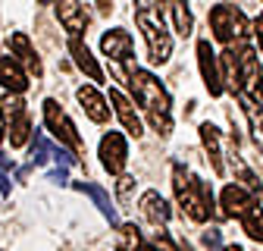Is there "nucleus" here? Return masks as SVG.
<instances>
[{
  "instance_id": "nucleus-14",
  "label": "nucleus",
  "mask_w": 263,
  "mask_h": 251,
  "mask_svg": "<svg viewBox=\"0 0 263 251\" xmlns=\"http://www.w3.org/2000/svg\"><path fill=\"white\" fill-rule=\"evenodd\" d=\"M57 16H60V22L66 25V31H69L72 38H79L82 31L88 28V13H85V7L82 4H57Z\"/></svg>"
},
{
  "instance_id": "nucleus-20",
  "label": "nucleus",
  "mask_w": 263,
  "mask_h": 251,
  "mask_svg": "<svg viewBox=\"0 0 263 251\" xmlns=\"http://www.w3.org/2000/svg\"><path fill=\"white\" fill-rule=\"evenodd\" d=\"M216 63L222 66V76H219V82H226V85H229V91H235V94H238V63H235V53L226 47V50L216 57Z\"/></svg>"
},
{
  "instance_id": "nucleus-5",
  "label": "nucleus",
  "mask_w": 263,
  "mask_h": 251,
  "mask_svg": "<svg viewBox=\"0 0 263 251\" xmlns=\"http://www.w3.org/2000/svg\"><path fill=\"white\" fill-rule=\"evenodd\" d=\"M44 122H47V129L53 132V138H60L63 145H69V148H72V151H79V154L85 151V145H82V138H79V132H76L72 119L60 110V104H57L53 98H47V101H44Z\"/></svg>"
},
{
  "instance_id": "nucleus-11",
  "label": "nucleus",
  "mask_w": 263,
  "mask_h": 251,
  "mask_svg": "<svg viewBox=\"0 0 263 251\" xmlns=\"http://www.w3.org/2000/svg\"><path fill=\"white\" fill-rule=\"evenodd\" d=\"M254 207V198L248 195V188L241 185H226L222 188V217H245Z\"/></svg>"
},
{
  "instance_id": "nucleus-4",
  "label": "nucleus",
  "mask_w": 263,
  "mask_h": 251,
  "mask_svg": "<svg viewBox=\"0 0 263 251\" xmlns=\"http://www.w3.org/2000/svg\"><path fill=\"white\" fill-rule=\"evenodd\" d=\"M207 22H210V28H213V38L222 41V44H229V47H232V44H241L245 35H248V19H245V13L235 10L232 4L213 7L210 16H207Z\"/></svg>"
},
{
  "instance_id": "nucleus-24",
  "label": "nucleus",
  "mask_w": 263,
  "mask_h": 251,
  "mask_svg": "<svg viewBox=\"0 0 263 251\" xmlns=\"http://www.w3.org/2000/svg\"><path fill=\"white\" fill-rule=\"evenodd\" d=\"M204 245H207L210 251H222V236H219V229H207V232H204Z\"/></svg>"
},
{
  "instance_id": "nucleus-10",
  "label": "nucleus",
  "mask_w": 263,
  "mask_h": 251,
  "mask_svg": "<svg viewBox=\"0 0 263 251\" xmlns=\"http://www.w3.org/2000/svg\"><path fill=\"white\" fill-rule=\"evenodd\" d=\"M7 116H10V145L13 148H22L28 141V132H31V126H28V113H25V104L16 98L7 104Z\"/></svg>"
},
{
  "instance_id": "nucleus-19",
  "label": "nucleus",
  "mask_w": 263,
  "mask_h": 251,
  "mask_svg": "<svg viewBox=\"0 0 263 251\" xmlns=\"http://www.w3.org/2000/svg\"><path fill=\"white\" fill-rule=\"evenodd\" d=\"M76 188L79 192H85V195H91L94 198V204L101 207V213L110 220L113 226H119V217H116V207H113V201H110V195L104 192V188H97V185H91V182H76Z\"/></svg>"
},
{
  "instance_id": "nucleus-30",
  "label": "nucleus",
  "mask_w": 263,
  "mask_h": 251,
  "mask_svg": "<svg viewBox=\"0 0 263 251\" xmlns=\"http://www.w3.org/2000/svg\"><path fill=\"white\" fill-rule=\"evenodd\" d=\"M176 251H191V245H188V242H185V239H182V242H179V248H176Z\"/></svg>"
},
{
  "instance_id": "nucleus-13",
  "label": "nucleus",
  "mask_w": 263,
  "mask_h": 251,
  "mask_svg": "<svg viewBox=\"0 0 263 251\" xmlns=\"http://www.w3.org/2000/svg\"><path fill=\"white\" fill-rule=\"evenodd\" d=\"M110 101H113V107H116V116H119L122 126H125V132L138 138V135H141V119H138L135 107H132V101L125 98L119 88H110Z\"/></svg>"
},
{
  "instance_id": "nucleus-23",
  "label": "nucleus",
  "mask_w": 263,
  "mask_h": 251,
  "mask_svg": "<svg viewBox=\"0 0 263 251\" xmlns=\"http://www.w3.org/2000/svg\"><path fill=\"white\" fill-rule=\"evenodd\" d=\"M241 226H245V232H248L251 239L263 242V213H260V207H257V204L241 217Z\"/></svg>"
},
{
  "instance_id": "nucleus-28",
  "label": "nucleus",
  "mask_w": 263,
  "mask_h": 251,
  "mask_svg": "<svg viewBox=\"0 0 263 251\" xmlns=\"http://www.w3.org/2000/svg\"><path fill=\"white\" fill-rule=\"evenodd\" d=\"M257 41H260V50H263V13H260V19H257Z\"/></svg>"
},
{
  "instance_id": "nucleus-32",
  "label": "nucleus",
  "mask_w": 263,
  "mask_h": 251,
  "mask_svg": "<svg viewBox=\"0 0 263 251\" xmlns=\"http://www.w3.org/2000/svg\"><path fill=\"white\" fill-rule=\"evenodd\" d=\"M222 251H245L241 245H229V248H222Z\"/></svg>"
},
{
  "instance_id": "nucleus-18",
  "label": "nucleus",
  "mask_w": 263,
  "mask_h": 251,
  "mask_svg": "<svg viewBox=\"0 0 263 251\" xmlns=\"http://www.w3.org/2000/svg\"><path fill=\"white\" fill-rule=\"evenodd\" d=\"M201 141H204V148H207V154H210L213 173H216V176H222V151H219V129H216L213 122H204V126H201Z\"/></svg>"
},
{
  "instance_id": "nucleus-8",
  "label": "nucleus",
  "mask_w": 263,
  "mask_h": 251,
  "mask_svg": "<svg viewBox=\"0 0 263 251\" xmlns=\"http://www.w3.org/2000/svg\"><path fill=\"white\" fill-rule=\"evenodd\" d=\"M10 50L16 53V60H13V63H16L19 69L25 66V69H28L31 76H35V79H41V73H44V69H41V60H38V50L31 47L28 35H22V31H16V35H10Z\"/></svg>"
},
{
  "instance_id": "nucleus-7",
  "label": "nucleus",
  "mask_w": 263,
  "mask_h": 251,
  "mask_svg": "<svg viewBox=\"0 0 263 251\" xmlns=\"http://www.w3.org/2000/svg\"><path fill=\"white\" fill-rule=\"evenodd\" d=\"M197 66H201V76H204V85L213 98L222 94V82H219V63H216V53L210 47V41H197Z\"/></svg>"
},
{
  "instance_id": "nucleus-15",
  "label": "nucleus",
  "mask_w": 263,
  "mask_h": 251,
  "mask_svg": "<svg viewBox=\"0 0 263 251\" xmlns=\"http://www.w3.org/2000/svg\"><path fill=\"white\" fill-rule=\"evenodd\" d=\"M69 53H72V60H76V66H79L91 82H104V69L97 66V60L91 57V50H88L79 38H69Z\"/></svg>"
},
{
  "instance_id": "nucleus-29",
  "label": "nucleus",
  "mask_w": 263,
  "mask_h": 251,
  "mask_svg": "<svg viewBox=\"0 0 263 251\" xmlns=\"http://www.w3.org/2000/svg\"><path fill=\"white\" fill-rule=\"evenodd\" d=\"M4 135H7V116H4V110H0V141H4Z\"/></svg>"
},
{
  "instance_id": "nucleus-12",
  "label": "nucleus",
  "mask_w": 263,
  "mask_h": 251,
  "mask_svg": "<svg viewBox=\"0 0 263 251\" xmlns=\"http://www.w3.org/2000/svg\"><path fill=\"white\" fill-rule=\"evenodd\" d=\"M76 98H79V104H82V110L88 113V119H94V122H107L110 119V107H107V101L101 98V94H97V88H79L76 91Z\"/></svg>"
},
{
  "instance_id": "nucleus-22",
  "label": "nucleus",
  "mask_w": 263,
  "mask_h": 251,
  "mask_svg": "<svg viewBox=\"0 0 263 251\" xmlns=\"http://www.w3.org/2000/svg\"><path fill=\"white\" fill-rule=\"evenodd\" d=\"M170 7V13H173V22H176V31L182 38H188L191 35V28H194V19H191V10H188V4H166Z\"/></svg>"
},
{
  "instance_id": "nucleus-21",
  "label": "nucleus",
  "mask_w": 263,
  "mask_h": 251,
  "mask_svg": "<svg viewBox=\"0 0 263 251\" xmlns=\"http://www.w3.org/2000/svg\"><path fill=\"white\" fill-rule=\"evenodd\" d=\"M144 242H141V232L135 223H119V232H116V248L119 251H138Z\"/></svg>"
},
{
  "instance_id": "nucleus-1",
  "label": "nucleus",
  "mask_w": 263,
  "mask_h": 251,
  "mask_svg": "<svg viewBox=\"0 0 263 251\" xmlns=\"http://www.w3.org/2000/svg\"><path fill=\"white\" fill-rule=\"evenodd\" d=\"M128 82V88L135 91V98H138V104L147 110V119H151V126L160 132V135H170L173 132V116H170V94H166V88L160 85V79H154L147 69H132L128 76H125Z\"/></svg>"
},
{
  "instance_id": "nucleus-17",
  "label": "nucleus",
  "mask_w": 263,
  "mask_h": 251,
  "mask_svg": "<svg viewBox=\"0 0 263 251\" xmlns=\"http://www.w3.org/2000/svg\"><path fill=\"white\" fill-rule=\"evenodd\" d=\"M0 85H4L7 91H16V94H22V91L28 88L25 69H19L10 57H0Z\"/></svg>"
},
{
  "instance_id": "nucleus-9",
  "label": "nucleus",
  "mask_w": 263,
  "mask_h": 251,
  "mask_svg": "<svg viewBox=\"0 0 263 251\" xmlns=\"http://www.w3.org/2000/svg\"><path fill=\"white\" fill-rule=\"evenodd\" d=\"M101 50H104L113 63H119V66H122V63L132 57V35H128L125 28H110L107 35L101 38Z\"/></svg>"
},
{
  "instance_id": "nucleus-2",
  "label": "nucleus",
  "mask_w": 263,
  "mask_h": 251,
  "mask_svg": "<svg viewBox=\"0 0 263 251\" xmlns=\"http://www.w3.org/2000/svg\"><path fill=\"white\" fill-rule=\"evenodd\" d=\"M173 188H176V198L179 207L194 220V223H204V220L213 213V192L204 179L191 176L182 164L173 167Z\"/></svg>"
},
{
  "instance_id": "nucleus-31",
  "label": "nucleus",
  "mask_w": 263,
  "mask_h": 251,
  "mask_svg": "<svg viewBox=\"0 0 263 251\" xmlns=\"http://www.w3.org/2000/svg\"><path fill=\"white\" fill-rule=\"evenodd\" d=\"M138 251H160V248H157V245H141Z\"/></svg>"
},
{
  "instance_id": "nucleus-27",
  "label": "nucleus",
  "mask_w": 263,
  "mask_h": 251,
  "mask_svg": "<svg viewBox=\"0 0 263 251\" xmlns=\"http://www.w3.org/2000/svg\"><path fill=\"white\" fill-rule=\"evenodd\" d=\"M0 195H10V179L0 173Z\"/></svg>"
},
{
  "instance_id": "nucleus-6",
  "label": "nucleus",
  "mask_w": 263,
  "mask_h": 251,
  "mask_svg": "<svg viewBox=\"0 0 263 251\" xmlns=\"http://www.w3.org/2000/svg\"><path fill=\"white\" fill-rule=\"evenodd\" d=\"M125 160H128V148H125V138L119 132H107L101 138V164L107 173L119 176L125 170Z\"/></svg>"
},
{
  "instance_id": "nucleus-16",
  "label": "nucleus",
  "mask_w": 263,
  "mask_h": 251,
  "mask_svg": "<svg viewBox=\"0 0 263 251\" xmlns=\"http://www.w3.org/2000/svg\"><path fill=\"white\" fill-rule=\"evenodd\" d=\"M141 213L151 220L154 226H163V223H170V217H173L170 204L160 198V192H144V195H141Z\"/></svg>"
},
{
  "instance_id": "nucleus-26",
  "label": "nucleus",
  "mask_w": 263,
  "mask_h": 251,
  "mask_svg": "<svg viewBox=\"0 0 263 251\" xmlns=\"http://www.w3.org/2000/svg\"><path fill=\"white\" fill-rule=\"evenodd\" d=\"M47 176H50V182H66V179H69V173H66L63 167H53Z\"/></svg>"
},
{
  "instance_id": "nucleus-3",
  "label": "nucleus",
  "mask_w": 263,
  "mask_h": 251,
  "mask_svg": "<svg viewBox=\"0 0 263 251\" xmlns=\"http://www.w3.org/2000/svg\"><path fill=\"white\" fill-rule=\"evenodd\" d=\"M135 19H138V25L144 31L151 63H166L170 53H173V38H170L166 25H163V19H160V7L157 4H138Z\"/></svg>"
},
{
  "instance_id": "nucleus-25",
  "label": "nucleus",
  "mask_w": 263,
  "mask_h": 251,
  "mask_svg": "<svg viewBox=\"0 0 263 251\" xmlns=\"http://www.w3.org/2000/svg\"><path fill=\"white\" fill-rule=\"evenodd\" d=\"M132 182H135L132 176H122V179H119V198H122V201H125V198H128V192H132Z\"/></svg>"
}]
</instances>
